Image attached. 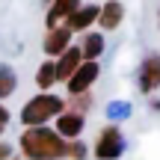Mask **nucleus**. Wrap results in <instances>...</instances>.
<instances>
[{
    "label": "nucleus",
    "instance_id": "18",
    "mask_svg": "<svg viewBox=\"0 0 160 160\" xmlns=\"http://www.w3.org/2000/svg\"><path fill=\"white\" fill-rule=\"evenodd\" d=\"M9 154H12V148L6 142H0V160H9Z\"/></svg>",
    "mask_w": 160,
    "mask_h": 160
},
{
    "label": "nucleus",
    "instance_id": "15",
    "mask_svg": "<svg viewBox=\"0 0 160 160\" xmlns=\"http://www.w3.org/2000/svg\"><path fill=\"white\" fill-rule=\"evenodd\" d=\"M68 104H71V113L86 116V113H89V107H92V95H89V92H83V95H71Z\"/></svg>",
    "mask_w": 160,
    "mask_h": 160
},
{
    "label": "nucleus",
    "instance_id": "2",
    "mask_svg": "<svg viewBox=\"0 0 160 160\" xmlns=\"http://www.w3.org/2000/svg\"><path fill=\"white\" fill-rule=\"evenodd\" d=\"M62 113H65V101L45 92V95H36V98H30V101L24 104L21 122L27 128H45L48 119H57V116H62Z\"/></svg>",
    "mask_w": 160,
    "mask_h": 160
},
{
    "label": "nucleus",
    "instance_id": "10",
    "mask_svg": "<svg viewBox=\"0 0 160 160\" xmlns=\"http://www.w3.org/2000/svg\"><path fill=\"white\" fill-rule=\"evenodd\" d=\"M83 125H86V116H77V113H71V110H65L57 119V133L62 139H77L80 133H83Z\"/></svg>",
    "mask_w": 160,
    "mask_h": 160
},
{
    "label": "nucleus",
    "instance_id": "8",
    "mask_svg": "<svg viewBox=\"0 0 160 160\" xmlns=\"http://www.w3.org/2000/svg\"><path fill=\"white\" fill-rule=\"evenodd\" d=\"M74 9H77V0H53V6L45 15V27L57 30V27H62V24H68V18L74 15Z\"/></svg>",
    "mask_w": 160,
    "mask_h": 160
},
{
    "label": "nucleus",
    "instance_id": "3",
    "mask_svg": "<svg viewBox=\"0 0 160 160\" xmlns=\"http://www.w3.org/2000/svg\"><path fill=\"white\" fill-rule=\"evenodd\" d=\"M122 151H125V137H122V131L116 125H104L101 133H98V139H95L92 154L98 160H116V157H122Z\"/></svg>",
    "mask_w": 160,
    "mask_h": 160
},
{
    "label": "nucleus",
    "instance_id": "11",
    "mask_svg": "<svg viewBox=\"0 0 160 160\" xmlns=\"http://www.w3.org/2000/svg\"><path fill=\"white\" fill-rule=\"evenodd\" d=\"M125 21V6L122 3H116V0H110V3H104L101 6V15H98V24H101L104 30H119V24Z\"/></svg>",
    "mask_w": 160,
    "mask_h": 160
},
{
    "label": "nucleus",
    "instance_id": "12",
    "mask_svg": "<svg viewBox=\"0 0 160 160\" xmlns=\"http://www.w3.org/2000/svg\"><path fill=\"white\" fill-rule=\"evenodd\" d=\"M77 48H80V53H83V62H95L104 53V36L101 33H86Z\"/></svg>",
    "mask_w": 160,
    "mask_h": 160
},
{
    "label": "nucleus",
    "instance_id": "19",
    "mask_svg": "<svg viewBox=\"0 0 160 160\" xmlns=\"http://www.w3.org/2000/svg\"><path fill=\"white\" fill-rule=\"evenodd\" d=\"M157 27H160V9H157Z\"/></svg>",
    "mask_w": 160,
    "mask_h": 160
},
{
    "label": "nucleus",
    "instance_id": "1",
    "mask_svg": "<svg viewBox=\"0 0 160 160\" xmlns=\"http://www.w3.org/2000/svg\"><path fill=\"white\" fill-rule=\"evenodd\" d=\"M21 154L27 160H65L68 157V142H62L57 131L51 128H27L18 139Z\"/></svg>",
    "mask_w": 160,
    "mask_h": 160
},
{
    "label": "nucleus",
    "instance_id": "17",
    "mask_svg": "<svg viewBox=\"0 0 160 160\" xmlns=\"http://www.w3.org/2000/svg\"><path fill=\"white\" fill-rule=\"evenodd\" d=\"M6 125H9V110H6L3 104H0V133L6 131Z\"/></svg>",
    "mask_w": 160,
    "mask_h": 160
},
{
    "label": "nucleus",
    "instance_id": "9",
    "mask_svg": "<svg viewBox=\"0 0 160 160\" xmlns=\"http://www.w3.org/2000/svg\"><path fill=\"white\" fill-rule=\"evenodd\" d=\"M53 65H57V80H65V83H68V80L74 77V71L83 65V53H80V48L71 45V48H68V51H65Z\"/></svg>",
    "mask_w": 160,
    "mask_h": 160
},
{
    "label": "nucleus",
    "instance_id": "5",
    "mask_svg": "<svg viewBox=\"0 0 160 160\" xmlns=\"http://www.w3.org/2000/svg\"><path fill=\"white\" fill-rule=\"evenodd\" d=\"M98 74H101L98 62H83V65L74 71V77L65 83V86H68V98H71V95H83V92H89L92 83L98 80Z\"/></svg>",
    "mask_w": 160,
    "mask_h": 160
},
{
    "label": "nucleus",
    "instance_id": "4",
    "mask_svg": "<svg viewBox=\"0 0 160 160\" xmlns=\"http://www.w3.org/2000/svg\"><path fill=\"white\" fill-rule=\"evenodd\" d=\"M137 80H139V89L142 92H157L160 89V53H148L142 59L137 71Z\"/></svg>",
    "mask_w": 160,
    "mask_h": 160
},
{
    "label": "nucleus",
    "instance_id": "6",
    "mask_svg": "<svg viewBox=\"0 0 160 160\" xmlns=\"http://www.w3.org/2000/svg\"><path fill=\"white\" fill-rule=\"evenodd\" d=\"M71 30L68 27H57V30H48V36H45V42H42V51L48 53V57H62L65 51L71 48Z\"/></svg>",
    "mask_w": 160,
    "mask_h": 160
},
{
    "label": "nucleus",
    "instance_id": "14",
    "mask_svg": "<svg viewBox=\"0 0 160 160\" xmlns=\"http://www.w3.org/2000/svg\"><path fill=\"white\" fill-rule=\"evenodd\" d=\"M15 89H18V74L9 68V65H0V101L9 98Z\"/></svg>",
    "mask_w": 160,
    "mask_h": 160
},
{
    "label": "nucleus",
    "instance_id": "16",
    "mask_svg": "<svg viewBox=\"0 0 160 160\" xmlns=\"http://www.w3.org/2000/svg\"><path fill=\"white\" fill-rule=\"evenodd\" d=\"M128 113H131V107H128L125 101H113L107 107V116H110V119H122V116H128Z\"/></svg>",
    "mask_w": 160,
    "mask_h": 160
},
{
    "label": "nucleus",
    "instance_id": "13",
    "mask_svg": "<svg viewBox=\"0 0 160 160\" xmlns=\"http://www.w3.org/2000/svg\"><path fill=\"white\" fill-rule=\"evenodd\" d=\"M53 83H57V65L48 59V62H42L39 71H36V86H39V89H51Z\"/></svg>",
    "mask_w": 160,
    "mask_h": 160
},
{
    "label": "nucleus",
    "instance_id": "7",
    "mask_svg": "<svg viewBox=\"0 0 160 160\" xmlns=\"http://www.w3.org/2000/svg\"><path fill=\"white\" fill-rule=\"evenodd\" d=\"M98 15H101V6H95V3L77 6V9H74V15L68 18V24H65V27H68L71 33H83V36H86L92 24H98Z\"/></svg>",
    "mask_w": 160,
    "mask_h": 160
}]
</instances>
